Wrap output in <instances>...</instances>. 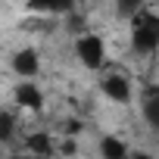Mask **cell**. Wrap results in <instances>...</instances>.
I'll return each mask as SVG.
<instances>
[{"instance_id":"12","label":"cell","mask_w":159,"mask_h":159,"mask_svg":"<svg viewBox=\"0 0 159 159\" xmlns=\"http://www.w3.org/2000/svg\"><path fill=\"white\" fill-rule=\"evenodd\" d=\"M134 159H153V156H147V153H137V156H134Z\"/></svg>"},{"instance_id":"7","label":"cell","mask_w":159,"mask_h":159,"mask_svg":"<svg viewBox=\"0 0 159 159\" xmlns=\"http://www.w3.org/2000/svg\"><path fill=\"white\" fill-rule=\"evenodd\" d=\"M25 147H28L34 156H50V153H53V140H50L47 134H31Z\"/></svg>"},{"instance_id":"8","label":"cell","mask_w":159,"mask_h":159,"mask_svg":"<svg viewBox=\"0 0 159 159\" xmlns=\"http://www.w3.org/2000/svg\"><path fill=\"white\" fill-rule=\"evenodd\" d=\"M143 112H147V122H150L153 128H159V100H156V91L147 94V106H143Z\"/></svg>"},{"instance_id":"9","label":"cell","mask_w":159,"mask_h":159,"mask_svg":"<svg viewBox=\"0 0 159 159\" xmlns=\"http://www.w3.org/2000/svg\"><path fill=\"white\" fill-rule=\"evenodd\" d=\"M13 131H16V119H13L10 112H0V143L10 140V137H13Z\"/></svg>"},{"instance_id":"6","label":"cell","mask_w":159,"mask_h":159,"mask_svg":"<svg viewBox=\"0 0 159 159\" xmlns=\"http://www.w3.org/2000/svg\"><path fill=\"white\" fill-rule=\"evenodd\" d=\"M100 156L103 159H128V147L119 137H103L100 140Z\"/></svg>"},{"instance_id":"13","label":"cell","mask_w":159,"mask_h":159,"mask_svg":"<svg viewBox=\"0 0 159 159\" xmlns=\"http://www.w3.org/2000/svg\"><path fill=\"white\" fill-rule=\"evenodd\" d=\"M13 159H31V156H13Z\"/></svg>"},{"instance_id":"2","label":"cell","mask_w":159,"mask_h":159,"mask_svg":"<svg viewBox=\"0 0 159 159\" xmlns=\"http://www.w3.org/2000/svg\"><path fill=\"white\" fill-rule=\"evenodd\" d=\"M75 50H78V59H81L88 69H100V66H103V56H106L103 38H97V34H81L78 44H75Z\"/></svg>"},{"instance_id":"1","label":"cell","mask_w":159,"mask_h":159,"mask_svg":"<svg viewBox=\"0 0 159 159\" xmlns=\"http://www.w3.org/2000/svg\"><path fill=\"white\" fill-rule=\"evenodd\" d=\"M134 50L137 53H153L159 47V19L153 13H134Z\"/></svg>"},{"instance_id":"10","label":"cell","mask_w":159,"mask_h":159,"mask_svg":"<svg viewBox=\"0 0 159 159\" xmlns=\"http://www.w3.org/2000/svg\"><path fill=\"white\" fill-rule=\"evenodd\" d=\"M62 153H66V156H75V140H66V143H62Z\"/></svg>"},{"instance_id":"4","label":"cell","mask_w":159,"mask_h":159,"mask_svg":"<svg viewBox=\"0 0 159 159\" xmlns=\"http://www.w3.org/2000/svg\"><path fill=\"white\" fill-rule=\"evenodd\" d=\"M13 69H16V75L25 78V81H31V75H38V69H41V59H38V53L31 47H25V50H19L13 56Z\"/></svg>"},{"instance_id":"5","label":"cell","mask_w":159,"mask_h":159,"mask_svg":"<svg viewBox=\"0 0 159 159\" xmlns=\"http://www.w3.org/2000/svg\"><path fill=\"white\" fill-rule=\"evenodd\" d=\"M103 94L116 103H128L131 100V84H128V78L122 75H106L103 78Z\"/></svg>"},{"instance_id":"11","label":"cell","mask_w":159,"mask_h":159,"mask_svg":"<svg viewBox=\"0 0 159 159\" xmlns=\"http://www.w3.org/2000/svg\"><path fill=\"white\" fill-rule=\"evenodd\" d=\"M69 28H72V31H84V22H81V19H72Z\"/></svg>"},{"instance_id":"3","label":"cell","mask_w":159,"mask_h":159,"mask_svg":"<svg viewBox=\"0 0 159 159\" xmlns=\"http://www.w3.org/2000/svg\"><path fill=\"white\" fill-rule=\"evenodd\" d=\"M13 97H16V103L25 106V109H41V106H44V94H41V88H38L34 81H22V84H16Z\"/></svg>"}]
</instances>
